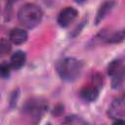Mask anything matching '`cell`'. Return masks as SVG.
<instances>
[{"mask_svg":"<svg viewBox=\"0 0 125 125\" xmlns=\"http://www.w3.org/2000/svg\"><path fill=\"white\" fill-rule=\"evenodd\" d=\"M43 17L41 8L35 4L28 3L21 7L18 12V20L20 23L26 28H33L37 26Z\"/></svg>","mask_w":125,"mask_h":125,"instance_id":"1","label":"cell"},{"mask_svg":"<svg viewBox=\"0 0 125 125\" xmlns=\"http://www.w3.org/2000/svg\"><path fill=\"white\" fill-rule=\"evenodd\" d=\"M57 69L62 80L72 82L79 77L82 70V64L74 58H64L58 63Z\"/></svg>","mask_w":125,"mask_h":125,"instance_id":"2","label":"cell"},{"mask_svg":"<svg viewBox=\"0 0 125 125\" xmlns=\"http://www.w3.org/2000/svg\"><path fill=\"white\" fill-rule=\"evenodd\" d=\"M107 73L112 78V88H118L125 80V65L119 60L112 61L107 66Z\"/></svg>","mask_w":125,"mask_h":125,"instance_id":"3","label":"cell"},{"mask_svg":"<svg viewBox=\"0 0 125 125\" xmlns=\"http://www.w3.org/2000/svg\"><path fill=\"white\" fill-rule=\"evenodd\" d=\"M24 109L30 116L39 118L45 111L46 104L43 101H40L38 99H32L26 103Z\"/></svg>","mask_w":125,"mask_h":125,"instance_id":"4","label":"cell"},{"mask_svg":"<svg viewBox=\"0 0 125 125\" xmlns=\"http://www.w3.org/2000/svg\"><path fill=\"white\" fill-rule=\"evenodd\" d=\"M78 12L73 7H66L61 11L58 16V23L62 27L68 26L77 17Z\"/></svg>","mask_w":125,"mask_h":125,"instance_id":"5","label":"cell"},{"mask_svg":"<svg viewBox=\"0 0 125 125\" xmlns=\"http://www.w3.org/2000/svg\"><path fill=\"white\" fill-rule=\"evenodd\" d=\"M99 96V88L95 84L85 86L80 91V97L86 102H94Z\"/></svg>","mask_w":125,"mask_h":125,"instance_id":"6","label":"cell"},{"mask_svg":"<svg viewBox=\"0 0 125 125\" xmlns=\"http://www.w3.org/2000/svg\"><path fill=\"white\" fill-rule=\"evenodd\" d=\"M9 39L16 45H21L24 43L27 39V33L21 28H14L9 33Z\"/></svg>","mask_w":125,"mask_h":125,"instance_id":"7","label":"cell"},{"mask_svg":"<svg viewBox=\"0 0 125 125\" xmlns=\"http://www.w3.org/2000/svg\"><path fill=\"white\" fill-rule=\"evenodd\" d=\"M113 6H114V2L113 1H105V2H104L101 5V7L99 8V10H98V13H97V16H96V19H95V23L99 24V22L102 21L104 19V17L112 10Z\"/></svg>","mask_w":125,"mask_h":125,"instance_id":"8","label":"cell"},{"mask_svg":"<svg viewBox=\"0 0 125 125\" xmlns=\"http://www.w3.org/2000/svg\"><path fill=\"white\" fill-rule=\"evenodd\" d=\"M25 60H26L25 53L22 51H17L16 53H14L12 55L11 60H10V63H11L13 68L20 69L24 65Z\"/></svg>","mask_w":125,"mask_h":125,"instance_id":"9","label":"cell"},{"mask_svg":"<svg viewBox=\"0 0 125 125\" xmlns=\"http://www.w3.org/2000/svg\"><path fill=\"white\" fill-rule=\"evenodd\" d=\"M124 113H125V110H124V106H123L122 102L119 100L115 101L109 108V115L112 118H119Z\"/></svg>","mask_w":125,"mask_h":125,"instance_id":"10","label":"cell"},{"mask_svg":"<svg viewBox=\"0 0 125 125\" xmlns=\"http://www.w3.org/2000/svg\"><path fill=\"white\" fill-rule=\"evenodd\" d=\"M125 40V29L118 30L106 38L107 43H120Z\"/></svg>","mask_w":125,"mask_h":125,"instance_id":"11","label":"cell"},{"mask_svg":"<svg viewBox=\"0 0 125 125\" xmlns=\"http://www.w3.org/2000/svg\"><path fill=\"white\" fill-rule=\"evenodd\" d=\"M11 67H12L11 63H8L6 62H2V64L0 66V72H1V76L3 78H6V77H8L10 75V73H11Z\"/></svg>","mask_w":125,"mask_h":125,"instance_id":"12","label":"cell"},{"mask_svg":"<svg viewBox=\"0 0 125 125\" xmlns=\"http://www.w3.org/2000/svg\"><path fill=\"white\" fill-rule=\"evenodd\" d=\"M10 50H11V45H10L9 41L3 38L1 40V43H0V53H1V55L4 56V55L8 54L10 52Z\"/></svg>","mask_w":125,"mask_h":125,"instance_id":"13","label":"cell"},{"mask_svg":"<svg viewBox=\"0 0 125 125\" xmlns=\"http://www.w3.org/2000/svg\"><path fill=\"white\" fill-rule=\"evenodd\" d=\"M65 123H85V121L81 118H78L77 116H68L65 120Z\"/></svg>","mask_w":125,"mask_h":125,"instance_id":"14","label":"cell"},{"mask_svg":"<svg viewBox=\"0 0 125 125\" xmlns=\"http://www.w3.org/2000/svg\"><path fill=\"white\" fill-rule=\"evenodd\" d=\"M114 124H125V120H121V119L117 118V119L114 121Z\"/></svg>","mask_w":125,"mask_h":125,"instance_id":"15","label":"cell"},{"mask_svg":"<svg viewBox=\"0 0 125 125\" xmlns=\"http://www.w3.org/2000/svg\"><path fill=\"white\" fill-rule=\"evenodd\" d=\"M76 3H84L85 1H87V0H74Z\"/></svg>","mask_w":125,"mask_h":125,"instance_id":"16","label":"cell"},{"mask_svg":"<svg viewBox=\"0 0 125 125\" xmlns=\"http://www.w3.org/2000/svg\"><path fill=\"white\" fill-rule=\"evenodd\" d=\"M9 1H15V0H9Z\"/></svg>","mask_w":125,"mask_h":125,"instance_id":"17","label":"cell"}]
</instances>
